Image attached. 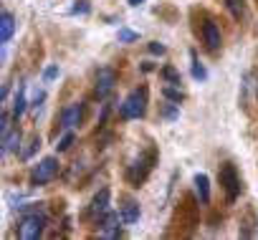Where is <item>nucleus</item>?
I'll return each instance as SVG.
<instances>
[{
	"instance_id": "nucleus-20",
	"label": "nucleus",
	"mask_w": 258,
	"mask_h": 240,
	"mask_svg": "<svg viewBox=\"0 0 258 240\" xmlns=\"http://www.w3.org/2000/svg\"><path fill=\"white\" fill-rule=\"evenodd\" d=\"M71 13H81V16H89L91 13V6H89V0H74V8H71Z\"/></svg>"
},
{
	"instance_id": "nucleus-25",
	"label": "nucleus",
	"mask_w": 258,
	"mask_h": 240,
	"mask_svg": "<svg viewBox=\"0 0 258 240\" xmlns=\"http://www.w3.org/2000/svg\"><path fill=\"white\" fill-rule=\"evenodd\" d=\"M147 48H150V53H152V56H165V51H167V48H165L162 43H157V41H152Z\"/></svg>"
},
{
	"instance_id": "nucleus-26",
	"label": "nucleus",
	"mask_w": 258,
	"mask_h": 240,
	"mask_svg": "<svg viewBox=\"0 0 258 240\" xmlns=\"http://www.w3.org/2000/svg\"><path fill=\"white\" fill-rule=\"evenodd\" d=\"M56 76H58V66H48V68L43 71V78H46V81H53Z\"/></svg>"
},
{
	"instance_id": "nucleus-8",
	"label": "nucleus",
	"mask_w": 258,
	"mask_h": 240,
	"mask_svg": "<svg viewBox=\"0 0 258 240\" xmlns=\"http://www.w3.org/2000/svg\"><path fill=\"white\" fill-rule=\"evenodd\" d=\"M81 119H84V106L81 104H71L61 111V127L63 129H74L76 124H81Z\"/></svg>"
},
{
	"instance_id": "nucleus-2",
	"label": "nucleus",
	"mask_w": 258,
	"mask_h": 240,
	"mask_svg": "<svg viewBox=\"0 0 258 240\" xmlns=\"http://www.w3.org/2000/svg\"><path fill=\"white\" fill-rule=\"evenodd\" d=\"M155 159H157V152L150 149L147 154H140L132 165H129V170H126V180H129V185H132V187H140V185L147 180L150 170L155 167Z\"/></svg>"
},
{
	"instance_id": "nucleus-10",
	"label": "nucleus",
	"mask_w": 258,
	"mask_h": 240,
	"mask_svg": "<svg viewBox=\"0 0 258 240\" xmlns=\"http://www.w3.org/2000/svg\"><path fill=\"white\" fill-rule=\"evenodd\" d=\"M13 33H16V16L11 11H3V16H0V41H3V46L11 43Z\"/></svg>"
},
{
	"instance_id": "nucleus-21",
	"label": "nucleus",
	"mask_w": 258,
	"mask_h": 240,
	"mask_svg": "<svg viewBox=\"0 0 258 240\" xmlns=\"http://www.w3.org/2000/svg\"><path fill=\"white\" fill-rule=\"evenodd\" d=\"M71 144H74V132H71V129H66V134H63V137L58 139L56 149H58V152H66V149H69Z\"/></svg>"
},
{
	"instance_id": "nucleus-23",
	"label": "nucleus",
	"mask_w": 258,
	"mask_h": 240,
	"mask_svg": "<svg viewBox=\"0 0 258 240\" xmlns=\"http://www.w3.org/2000/svg\"><path fill=\"white\" fill-rule=\"evenodd\" d=\"M225 3H228V8H230V13H233L235 18L243 16V0H225Z\"/></svg>"
},
{
	"instance_id": "nucleus-17",
	"label": "nucleus",
	"mask_w": 258,
	"mask_h": 240,
	"mask_svg": "<svg viewBox=\"0 0 258 240\" xmlns=\"http://www.w3.org/2000/svg\"><path fill=\"white\" fill-rule=\"evenodd\" d=\"M190 61H192V78H198V81H205V78H208V71H205V66L198 61V53H195V51L190 53Z\"/></svg>"
},
{
	"instance_id": "nucleus-15",
	"label": "nucleus",
	"mask_w": 258,
	"mask_h": 240,
	"mask_svg": "<svg viewBox=\"0 0 258 240\" xmlns=\"http://www.w3.org/2000/svg\"><path fill=\"white\" fill-rule=\"evenodd\" d=\"M195 192L200 197V202H210V180L208 175H195Z\"/></svg>"
},
{
	"instance_id": "nucleus-18",
	"label": "nucleus",
	"mask_w": 258,
	"mask_h": 240,
	"mask_svg": "<svg viewBox=\"0 0 258 240\" xmlns=\"http://www.w3.org/2000/svg\"><path fill=\"white\" fill-rule=\"evenodd\" d=\"M116 38H119V43H135V41L140 38V33H135V31H129V28H119Z\"/></svg>"
},
{
	"instance_id": "nucleus-4",
	"label": "nucleus",
	"mask_w": 258,
	"mask_h": 240,
	"mask_svg": "<svg viewBox=\"0 0 258 240\" xmlns=\"http://www.w3.org/2000/svg\"><path fill=\"white\" fill-rule=\"evenodd\" d=\"M58 170H61V165H58V159L56 157H43L36 167H33V172H31V182L33 185H48L56 175H58Z\"/></svg>"
},
{
	"instance_id": "nucleus-27",
	"label": "nucleus",
	"mask_w": 258,
	"mask_h": 240,
	"mask_svg": "<svg viewBox=\"0 0 258 240\" xmlns=\"http://www.w3.org/2000/svg\"><path fill=\"white\" fill-rule=\"evenodd\" d=\"M126 3L132 6V8H137V6H142V3H145V0H126Z\"/></svg>"
},
{
	"instance_id": "nucleus-24",
	"label": "nucleus",
	"mask_w": 258,
	"mask_h": 240,
	"mask_svg": "<svg viewBox=\"0 0 258 240\" xmlns=\"http://www.w3.org/2000/svg\"><path fill=\"white\" fill-rule=\"evenodd\" d=\"M38 147H41V137H33V139H31V144H28V149H26L21 157H23V159H31V157H33V152H36Z\"/></svg>"
},
{
	"instance_id": "nucleus-11",
	"label": "nucleus",
	"mask_w": 258,
	"mask_h": 240,
	"mask_svg": "<svg viewBox=\"0 0 258 240\" xmlns=\"http://www.w3.org/2000/svg\"><path fill=\"white\" fill-rule=\"evenodd\" d=\"M109 190L104 187V190H99L96 195H94V200H91V207H89V212L91 215H96V217H104L106 212H109Z\"/></svg>"
},
{
	"instance_id": "nucleus-19",
	"label": "nucleus",
	"mask_w": 258,
	"mask_h": 240,
	"mask_svg": "<svg viewBox=\"0 0 258 240\" xmlns=\"http://www.w3.org/2000/svg\"><path fill=\"white\" fill-rule=\"evenodd\" d=\"M162 78H165L167 84H177V86H180V71H175L172 66H165V68H162Z\"/></svg>"
},
{
	"instance_id": "nucleus-16",
	"label": "nucleus",
	"mask_w": 258,
	"mask_h": 240,
	"mask_svg": "<svg viewBox=\"0 0 258 240\" xmlns=\"http://www.w3.org/2000/svg\"><path fill=\"white\" fill-rule=\"evenodd\" d=\"M162 96H165L167 101H172V104H180V101L185 99V94H182V89H180L177 84H167V86L162 89Z\"/></svg>"
},
{
	"instance_id": "nucleus-6",
	"label": "nucleus",
	"mask_w": 258,
	"mask_h": 240,
	"mask_svg": "<svg viewBox=\"0 0 258 240\" xmlns=\"http://www.w3.org/2000/svg\"><path fill=\"white\" fill-rule=\"evenodd\" d=\"M114 86H116V71L109 68V66L99 68V71H96V96H99V99L109 96V94L114 91Z\"/></svg>"
},
{
	"instance_id": "nucleus-13",
	"label": "nucleus",
	"mask_w": 258,
	"mask_h": 240,
	"mask_svg": "<svg viewBox=\"0 0 258 240\" xmlns=\"http://www.w3.org/2000/svg\"><path fill=\"white\" fill-rule=\"evenodd\" d=\"M119 215H121L124 225H135L140 220V205L135 200H124V205L119 207Z\"/></svg>"
},
{
	"instance_id": "nucleus-12",
	"label": "nucleus",
	"mask_w": 258,
	"mask_h": 240,
	"mask_svg": "<svg viewBox=\"0 0 258 240\" xmlns=\"http://www.w3.org/2000/svg\"><path fill=\"white\" fill-rule=\"evenodd\" d=\"M0 144H3V147H0V154H3V157H8L11 152H18V147H21V132L18 129H11L8 134L0 137Z\"/></svg>"
},
{
	"instance_id": "nucleus-3",
	"label": "nucleus",
	"mask_w": 258,
	"mask_h": 240,
	"mask_svg": "<svg viewBox=\"0 0 258 240\" xmlns=\"http://www.w3.org/2000/svg\"><path fill=\"white\" fill-rule=\"evenodd\" d=\"M220 185H223V190H225V197H228V202H235V197L240 195V177H238V170H235V165H230V162H225L223 167H220Z\"/></svg>"
},
{
	"instance_id": "nucleus-22",
	"label": "nucleus",
	"mask_w": 258,
	"mask_h": 240,
	"mask_svg": "<svg viewBox=\"0 0 258 240\" xmlns=\"http://www.w3.org/2000/svg\"><path fill=\"white\" fill-rule=\"evenodd\" d=\"M11 116H13V114H8V111L0 114V137L11 132Z\"/></svg>"
},
{
	"instance_id": "nucleus-9",
	"label": "nucleus",
	"mask_w": 258,
	"mask_h": 240,
	"mask_svg": "<svg viewBox=\"0 0 258 240\" xmlns=\"http://www.w3.org/2000/svg\"><path fill=\"white\" fill-rule=\"evenodd\" d=\"M203 43H205V48H210V51L220 48V28H218L215 21H205V23H203Z\"/></svg>"
},
{
	"instance_id": "nucleus-1",
	"label": "nucleus",
	"mask_w": 258,
	"mask_h": 240,
	"mask_svg": "<svg viewBox=\"0 0 258 240\" xmlns=\"http://www.w3.org/2000/svg\"><path fill=\"white\" fill-rule=\"evenodd\" d=\"M147 111V89H135L129 91L126 99L119 104V116L121 119H142Z\"/></svg>"
},
{
	"instance_id": "nucleus-7",
	"label": "nucleus",
	"mask_w": 258,
	"mask_h": 240,
	"mask_svg": "<svg viewBox=\"0 0 258 240\" xmlns=\"http://www.w3.org/2000/svg\"><path fill=\"white\" fill-rule=\"evenodd\" d=\"M121 215L119 212H106L104 217H101V222H99V230H101V235L104 237H119L121 235Z\"/></svg>"
},
{
	"instance_id": "nucleus-14",
	"label": "nucleus",
	"mask_w": 258,
	"mask_h": 240,
	"mask_svg": "<svg viewBox=\"0 0 258 240\" xmlns=\"http://www.w3.org/2000/svg\"><path fill=\"white\" fill-rule=\"evenodd\" d=\"M26 106H28V101H26V84H18V91H16V96H13V109H11L13 119H18V116L26 111Z\"/></svg>"
},
{
	"instance_id": "nucleus-5",
	"label": "nucleus",
	"mask_w": 258,
	"mask_h": 240,
	"mask_svg": "<svg viewBox=\"0 0 258 240\" xmlns=\"http://www.w3.org/2000/svg\"><path fill=\"white\" fill-rule=\"evenodd\" d=\"M43 227H46V215L43 212H31L23 217L21 227H18V235L23 240H38L43 235Z\"/></svg>"
}]
</instances>
